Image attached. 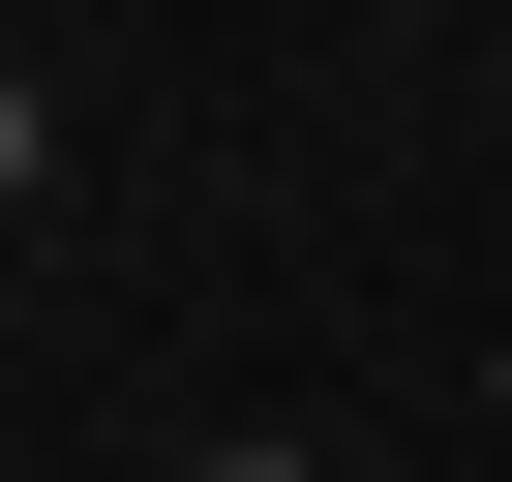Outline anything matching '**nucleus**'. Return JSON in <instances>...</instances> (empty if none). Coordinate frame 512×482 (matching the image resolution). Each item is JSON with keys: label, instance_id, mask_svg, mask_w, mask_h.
I'll use <instances>...</instances> for the list:
<instances>
[{"label": "nucleus", "instance_id": "obj_1", "mask_svg": "<svg viewBox=\"0 0 512 482\" xmlns=\"http://www.w3.org/2000/svg\"><path fill=\"white\" fill-rule=\"evenodd\" d=\"M0 181H31V91H0Z\"/></svg>", "mask_w": 512, "mask_h": 482}, {"label": "nucleus", "instance_id": "obj_2", "mask_svg": "<svg viewBox=\"0 0 512 482\" xmlns=\"http://www.w3.org/2000/svg\"><path fill=\"white\" fill-rule=\"evenodd\" d=\"M211 482H302V452H211Z\"/></svg>", "mask_w": 512, "mask_h": 482}]
</instances>
